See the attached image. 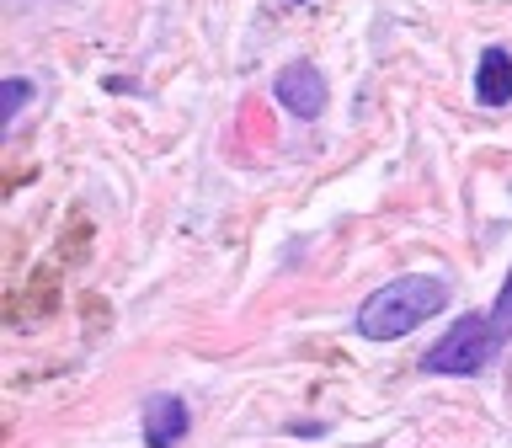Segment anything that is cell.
<instances>
[{"instance_id": "6da1fadb", "label": "cell", "mask_w": 512, "mask_h": 448, "mask_svg": "<svg viewBox=\"0 0 512 448\" xmlns=\"http://www.w3.org/2000/svg\"><path fill=\"white\" fill-rule=\"evenodd\" d=\"M448 310V283L443 278H422V272H411V278H390L384 288L363 299L358 310V336L368 342H400L406 331H416L422 320L443 315Z\"/></svg>"}, {"instance_id": "7a4b0ae2", "label": "cell", "mask_w": 512, "mask_h": 448, "mask_svg": "<svg viewBox=\"0 0 512 448\" xmlns=\"http://www.w3.org/2000/svg\"><path fill=\"white\" fill-rule=\"evenodd\" d=\"M496 352H502V336H496L491 315L470 310V315L454 320V326H448L438 342L427 347L422 368H427V374H480Z\"/></svg>"}, {"instance_id": "3957f363", "label": "cell", "mask_w": 512, "mask_h": 448, "mask_svg": "<svg viewBox=\"0 0 512 448\" xmlns=\"http://www.w3.org/2000/svg\"><path fill=\"white\" fill-rule=\"evenodd\" d=\"M272 96H278V107H288L294 112V118H320V112H326V75L315 70V64H288V70L272 80Z\"/></svg>"}, {"instance_id": "277c9868", "label": "cell", "mask_w": 512, "mask_h": 448, "mask_svg": "<svg viewBox=\"0 0 512 448\" xmlns=\"http://www.w3.org/2000/svg\"><path fill=\"white\" fill-rule=\"evenodd\" d=\"M187 427H192V416H187L182 400L160 395V400L144 406V443H150V448H176L187 438Z\"/></svg>"}, {"instance_id": "5b68a950", "label": "cell", "mask_w": 512, "mask_h": 448, "mask_svg": "<svg viewBox=\"0 0 512 448\" xmlns=\"http://www.w3.org/2000/svg\"><path fill=\"white\" fill-rule=\"evenodd\" d=\"M475 96H480V107H507L512 102V54L507 48H486V54H480Z\"/></svg>"}, {"instance_id": "8992f818", "label": "cell", "mask_w": 512, "mask_h": 448, "mask_svg": "<svg viewBox=\"0 0 512 448\" xmlns=\"http://www.w3.org/2000/svg\"><path fill=\"white\" fill-rule=\"evenodd\" d=\"M27 96H32V86H27V80H16V75H6V80H0V123H16V112H22V102H27Z\"/></svg>"}, {"instance_id": "52a82bcc", "label": "cell", "mask_w": 512, "mask_h": 448, "mask_svg": "<svg viewBox=\"0 0 512 448\" xmlns=\"http://www.w3.org/2000/svg\"><path fill=\"white\" fill-rule=\"evenodd\" d=\"M491 326H496V336H512V272H507V283H502V294H496V304H491Z\"/></svg>"}, {"instance_id": "ba28073f", "label": "cell", "mask_w": 512, "mask_h": 448, "mask_svg": "<svg viewBox=\"0 0 512 448\" xmlns=\"http://www.w3.org/2000/svg\"><path fill=\"white\" fill-rule=\"evenodd\" d=\"M294 6H304V0H294Z\"/></svg>"}]
</instances>
